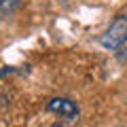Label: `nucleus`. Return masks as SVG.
Here are the masks:
<instances>
[{
    "label": "nucleus",
    "mask_w": 127,
    "mask_h": 127,
    "mask_svg": "<svg viewBox=\"0 0 127 127\" xmlns=\"http://www.w3.org/2000/svg\"><path fill=\"white\" fill-rule=\"evenodd\" d=\"M127 42V15H117L106 32L102 34L100 45L108 51H119Z\"/></svg>",
    "instance_id": "nucleus-1"
},
{
    "label": "nucleus",
    "mask_w": 127,
    "mask_h": 127,
    "mask_svg": "<svg viewBox=\"0 0 127 127\" xmlns=\"http://www.w3.org/2000/svg\"><path fill=\"white\" fill-rule=\"evenodd\" d=\"M47 110L59 114V117H64V119H68V121L78 119V112H81L78 106H76V102L68 100V97H53V100H49L47 102Z\"/></svg>",
    "instance_id": "nucleus-2"
},
{
    "label": "nucleus",
    "mask_w": 127,
    "mask_h": 127,
    "mask_svg": "<svg viewBox=\"0 0 127 127\" xmlns=\"http://www.w3.org/2000/svg\"><path fill=\"white\" fill-rule=\"evenodd\" d=\"M19 4H21V0H0V15H4V17L13 15L19 9Z\"/></svg>",
    "instance_id": "nucleus-3"
},
{
    "label": "nucleus",
    "mask_w": 127,
    "mask_h": 127,
    "mask_svg": "<svg viewBox=\"0 0 127 127\" xmlns=\"http://www.w3.org/2000/svg\"><path fill=\"white\" fill-rule=\"evenodd\" d=\"M117 57H119V62H123V64H125V62H127V49H123L121 53L117 55Z\"/></svg>",
    "instance_id": "nucleus-4"
}]
</instances>
